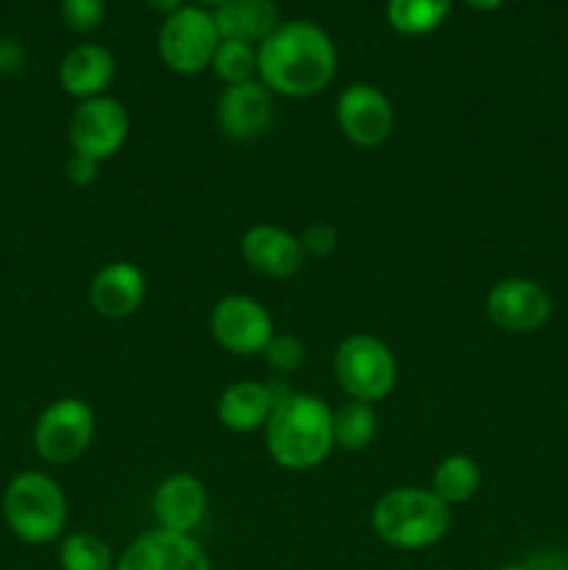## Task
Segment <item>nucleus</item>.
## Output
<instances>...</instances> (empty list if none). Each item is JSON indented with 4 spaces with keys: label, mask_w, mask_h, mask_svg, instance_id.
I'll use <instances>...</instances> for the list:
<instances>
[{
    "label": "nucleus",
    "mask_w": 568,
    "mask_h": 570,
    "mask_svg": "<svg viewBox=\"0 0 568 570\" xmlns=\"http://www.w3.org/2000/svg\"><path fill=\"white\" fill-rule=\"evenodd\" d=\"M337 48L321 26L287 20L256 45V76L273 95L312 98L332 83Z\"/></svg>",
    "instance_id": "f257e3e1"
},
{
    "label": "nucleus",
    "mask_w": 568,
    "mask_h": 570,
    "mask_svg": "<svg viewBox=\"0 0 568 570\" xmlns=\"http://www.w3.org/2000/svg\"><path fill=\"white\" fill-rule=\"evenodd\" d=\"M499 570H532L527 562H510V566H501Z\"/></svg>",
    "instance_id": "473e14b6"
},
{
    "label": "nucleus",
    "mask_w": 568,
    "mask_h": 570,
    "mask_svg": "<svg viewBox=\"0 0 568 570\" xmlns=\"http://www.w3.org/2000/svg\"><path fill=\"white\" fill-rule=\"evenodd\" d=\"M217 126L234 142L259 139L273 122V92L254 78V81L234 83L223 89L217 98Z\"/></svg>",
    "instance_id": "ddd939ff"
},
{
    "label": "nucleus",
    "mask_w": 568,
    "mask_h": 570,
    "mask_svg": "<svg viewBox=\"0 0 568 570\" xmlns=\"http://www.w3.org/2000/svg\"><path fill=\"white\" fill-rule=\"evenodd\" d=\"M145 3L150 6L154 11H161V14H173V11H178L184 6V0H145Z\"/></svg>",
    "instance_id": "c756f323"
},
{
    "label": "nucleus",
    "mask_w": 568,
    "mask_h": 570,
    "mask_svg": "<svg viewBox=\"0 0 568 570\" xmlns=\"http://www.w3.org/2000/svg\"><path fill=\"white\" fill-rule=\"evenodd\" d=\"M95 438V415L84 401L59 399L39 415L33 449L50 465H70Z\"/></svg>",
    "instance_id": "0eeeda50"
},
{
    "label": "nucleus",
    "mask_w": 568,
    "mask_h": 570,
    "mask_svg": "<svg viewBox=\"0 0 568 570\" xmlns=\"http://www.w3.org/2000/svg\"><path fill=\"white\" fill-rule=\"evenodd\" d=\"M209 332L215 343L228 354L254 356L267 348L276 328L259 301L248 298V295H226L212 309Z\"/></svg>",
    "instance_id": "1a4fd4ad"
},
{
    "label": "nucleus",
    "mask_w": 568,
    "mask_h": 570,
    "mask_svg": "<svg viewBox=\"0 0 568 570\" xmlns=\"http://www.w3.org/2000/svg\"><path fill=\"white\" fill-rule=\"evenodd\" d=\"M14 53H17L14 45L0 42V72L9 70V67H14Z\"/></svg>",
    "instance_id": "7c9ffc66"
},
{
    "label": "nucleus",
    "mask_w": 568,
    "mask_h": 570,
    "mask_svg": "<svg viewBox=\"0 0 568 570\" xmlns=\"http://www.w3.org/2000/svg\"><path fill=\"white\" fill-rule=\"evenodd\" d=\"M98 170H100V161L87 159V156H78V154H72L65 165L67 178H70L76 187H89V184L98 181Z\"/></svg>",
    "instance_id": "cd10ccee"
},
{
    "label": "nucleus",
    "mask_w": 568,
    "mask_h": 570,
    "mask_svg": "<svg viewBox=\"0 0 568 570\" xmlns=\"http://www.w3.org/2000/svg\"><path fill=\"white\" fill-rule=\"evenodd\" d=\"M337 126L349 142L360 148H376L393 134V104L373 83H351L337 98Z\"/></svg>",
    "instance_id": "9d476101"
},
{
    "label": "nucleus",
    "mask_w": 568,
    "mask_h": 570,
    "mask_svg": "<svg viewBox=\"0 0 568 570\" xmlns=\"http://www.w3.org/2000/svg\"><path fill=\"white\" fill-rule=\"evenodd\" d=\"M221 33L212 11L204 6H182L165 17L159 28V56L167 70L178 76H198L212 65Z\"/></svg>",
    "instance_id": "423d86ee"
},
{
    "label": "nucleus",
    "mask_w": 568,
    "mask_h": 570,
    "mask_svg": "<svg viewBox=\"0 0 568 570\" xmlns=\"http://www.w3.org/2000/svg\"><path fill=\"white\" fill-rule=\"evenodd\" d=\"M262 354H265L271 371L284 379L304 367L306 345L301 343V337H295V334H273L271 343H267V348L262 351Z\"/></svg>",
    "instance_id": "393cba45"
},
{
    "label": "nucleus",
    "mask_w": 568,
    "mask_h": 570,
    "mask_svg": "<svg viewBox=\"0 0 568 570\" xmlns=\"http://www.w3.org/2000/svg\"><path fill=\"white\" fill-rule=\"evenodd\" d=\"M115 56L98 42H81L61 59L59 83L78 100L100 98L115 81Z\"/></svg>",
    "instance_id": "f3484780"
},
{
    "label": "nucleus",
    "mask_w": 568,
    "mask_h": 570,
    "mask_svg": "<svg viewBox=\"0 0 568 570\" xmlns=\"http://www.w3.org/2000/svg\"><path fill=\"white\" fill-rule=\"evenodd\" d=\"M451 11V0H388L384 14L393 31L404 37H427L438 31Z\"/></svg>",
    "instance_id": "aec40b11"
},
{
    "label": "nucleus",
    "mask_w": 568,
    "mask_h": 570,
    "mask_svg": "<svg viewBox=\"0 0 568 570\" xmlns=\"http://www.w3.org/2000/svg\"><path fill=\"white\" fill-rule=\"evenodd\" d=\"M239 254H243L245 265L254 273H262L267 278H290L304 267L306 254L304 245L295 234L284 232L278 226H262L248 228L239 243Z\"/></svg>",
    "instance_id": "4468645a"
},
{
    "label": "nucleus",
    "mask_w": 568,
    "mask_h": 570,
    "mask_svg": "<svg viewBox=\"0 0 568 570\" xmlns=\"http://www.w3.org/2000/svg\"><path fill=\"white\" fill-rule=\"evenodd\" d=\"M527 566L532 570H568V554L560 549H540L527 557Z\"/></svg>",
    "instance_id": "c85d7f7f"
},
{
    "label": "nucleus",
    "mask_w": 568,
    "mask_h": 570,
    "mask_svg": "<svg viewBox=\"0 0 568 570\" xmlns=\"http://www.w3.org/2000/svg\"><path fill=\"white\" fill-rule=\"evenodd\" d=\"M332 434L334 445L345 451H362L373 443L376 438V412L373 404L365 401H354L340 406L337 412H332Z\"/></svg>",
    "instance_id": "4be33fe9"
},
{
    "label": "nucleus",
    "mask_w": 568,
    "mask_h": 570,
    "mask_svg": "<svg viewBox=\"0 0 568 570\" xmlns=\"http://www.w3.org/2000/svg\"><path fill=\"white\" fill-rule=\"evenodd\" d=\"M373 532L399 551H421L440 543L449 532V504L432 490L395 488L373 507Z\"/></svg>",
    "instance_id": "7ed1b4c3"
},
{
    "label": "nucleus",
    "mask_w": 568,
    "mask_h": 570,
    "mask_svg": "<svg viewBox=\"0 0 568 570\" xmlns=\"http://www.w3.org/2000/svg\"><path fill=\"white\" fill-rule=\"evenodd\" d=\"M3 515L11 532L31 546L53 543L67 523L65 490L48 473H17L3 493Z\"/></svg>",
    "instance_id": "20e7f679"
},
{
    "label": "nucleus",
    "mask_w": 568,
    "mask_h": 570,
    "mask_svg": "<svg viewBox=\"0 0 568 570\" xmlns=\"http://www.w3.org/2000/svg\"><path fill=\"white\" fill-rule=\"evenodd\" d=\"M198 6H212V9H217L221 3H226V0H195Z\"/></svg>",
    "instance_id": "72a5a7b5"
},
{
    "label": "nucleus",
    "mask_w": 568,
    "mask_h": 570,
    "mask_svg": "<svg viewBox=\"0 0 568 570\" xmlns=\"http://www.w3.org/2000/svg\"><path fill=\"white\" fill-rule=\"evenodd\" d=\"M115 570H212V566L193 534L167 532V529L156 527L139 534L123 551Z\"/></svg>",
    "instance_id": "f8f14e48"
},
{
    "label": "nucleus",
    "mask_w": 568,
    "mask_h": 570,
    "mask_svg": "<svg viewBox=\"0 0 568 570\" xmlns=\"http://www.w3.org/2000/svg\"><path fill=\"white\" fill-rule=\"evenodd\" d=\"M488 315L501 332H538L551 317V295L532 278H501L488 293Z\"/></svg>",
    "instance_id": "9b49d317"
},
{
    "label": "nucleus",
    "mask_w": 568,
    "mask_h": 570,
    "mask_svg": "<svg viewBox=\"0 0 568 570\" xmlns=\"http://www.w3.org/2000/svg\"><path fill=\"white\" fill-rule=\"evenodd\" d=\"M479 484H482V471L466 454L445 456L432 473V493L443 504H466L468 499L477 495Z\"/></svg>",
    "instance_id": "412c9836"
},
{
    "label": "nucleus",
    "mask_w": 568,
    "mask_h": 570,
    "mask_svg": "<svg viewBox=\"0 0 568 570\" xmlns=\"http://www.w3.org/2000/svg\"><path fill=\"white\" fill-rule=\"evenodd\" d=\"M334 376L349 399L376 404L395 387V356L373 334H351L334 354Z\"/></svg>",
    "instance_id": "39448f33"
},
{
    "label": "nucleus",
    "mask_w": 568,
    "mask_h": 570,
    "mask_svg": "<svg viewBox=\"0 0 568 570\" xmlns=\"http://www.w3.org/2000/svg\"><path fill=\"white\" fill-rule=\"evenodd\" d=\"M287 393L290 387L282 382H237L217 399V421L237 434L265 429L276 401Z\"/></svg>",
    "instance_id": "2eb2a0df"
},
{
    "label": "nucleus",
    "mask_w": 568,
    "mask_h": 570,
    "mask_svg": "<svg viewBox=\"0 0 568 570\" xmlns=\"http://www.w3.org/2000/svg\"><path fill=\"white\" fill-rule=\"evenodd\" d=\"M206 490L200 479L189 473H173L154 490L150 510H154L156 527L167 532L189 534L200 527L206 515Z\"/></svg>",
    "instance_id": "dca6fc26"
},
{
    "label": "nucleus",
    "mask_w": 568,
    "mask_h": 570,
    "mask_svg": "<svg viewBox=\"0 0 568 570\" xmlns=\"http://www.w3.org/2000/svg\"><path fill=\"white\" fill-rule=\"evenodd\" d=\"M301 245H304L306 256H315V259H323V256L332 254L337 248V232H334L329 223H312L304 234H301Z\"/></svg>",
    "instance_id": "bb28decb"
},
{
    "label": "nucleus",
    "mask_w": 568,
    "mask_h": 570,
    "mask_svg": "<svg viewBox=\"0 0 568 570\" xmlns=\"http://www.w3.org/2000/svg\"><path fill=\"white\" fill-rule=\"evenodd\" d=\"M221 39L259 45L282 26V14L273 0H226L212 9Z\"/></svg>",
    "instance_id": "6ab92c4d"
},
{
    "label": "nucleus",
    "mask_w": 568,
    "mask_h": 570,
    "mask_svg": "<svg viewBox=\"0 0 568 570\" xmlns=\"http://www.w3.org/2000/svg\"><path fill=\"white\" fill-rule=\"evenodd\" d=\"M145 276L137 265L131 262H111L98 276L92 278L89 287V301H92L95 312L109 321H123V317L134 315L145 301Z\"/></svg>",
    "instance_id": "a211bd4d"
},
{
    "label": "nucleus",
    "mask_w": 568,
    "mask_h": 570,
    "mask_svg": "<svg viewBox=\"0 0 568 570\" xmlns=\"http://www.w3.org/2000/svg\"><path fill=\"white\" fill-rule=\"evenodd\" d=\"M212 72L226 87L254 81L256 76V45L239 42V39H221L215 56H212Z\"/></svg>",
    "instance_id": "b1692460"
},
{
    "label": "nucleus",
    "mask_w": 568,
    "mask_h": 570,
    "mask_svg": "<svg viewBox=\"0 0 568 570\" xmlns=\"http://www.w3.org/2000/svg\"><path fill=\"white\" fill-rule=\"evenodd\" d=\"M61 570H111V549L92 532H72L61 540Z\"/></svg>",
    "instance_id": "5701e85b"
},
{
    "label": "nucleus",
    "mask_w": 568,
    "mask_h": 570,
    "mask_svg": "<svg viewBox=\"0 0 568 570\" xmlns=\"http://www.w3.org/2000/svg\"><path fill=\"white\" fill-rule=\"evenodd\" d=\"M61 17L78 33H92L106 20V0H61Z\"/></svg>",
    "instance_id": "a878e982"
},
{
    "label": "nucleus",
    "mask_w": 568,
    "mask_h": 570,
    "mask_svg": "<svg viewBox=\"0 0 568 570\" xmlns=\"http://www.w3.org/2000/svg\"><path fill=\"white\" fill-rule=\"evenodd\" d=\"M265 443L273 460L287 471H312L334 449L332 410L315 395L290 390L273 406Z\"/></svg>",
    "instance_id": "f03ea898"
},
{
    "label": "nucleus",
    "mask_w": 568,
    "mask_h": 570,
    "mask_svg": "<svg viewBox=\"0 0 568 570\" xmlns=\"http://www.w3.org/2000/svg\"><path fill=\"white\" fill-rule=\"evenodd\" d=\"M473 11H496L505 0H466Z\"/></svg>",
    "instance_id": "2f4dec72"
},
{
    "label": "nucleus",
    "mask_w": 568,
    "mask_h": 570,
    "mask_svg": "<svg viewBox=\"0 0 568 570\" xmlns=\"http://www.w3.org/2000/svg\"><path fill=\"white\" fill-rule=\"evenodd\" d=\"M128 139V111L117 98L100 95L78 104L70 120L72 154L106 161Z\"/></svg>",
    "instance_id": "6e6552de"
}]
</instances>
